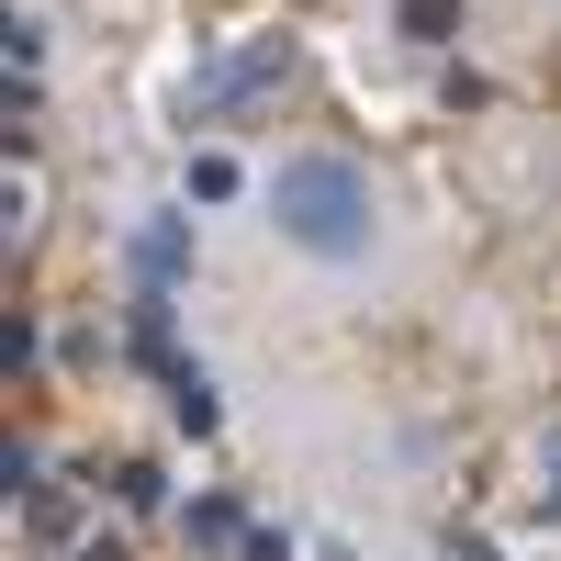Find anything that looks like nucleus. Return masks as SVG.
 <instances>
[{
  "mask_svg": "<svg viewBox=\"0 0 561 561\" xmlns=\"http://www.w3.org/2000/svg\"><path fill=\"white\" fill-rule=\"evenodd\" d=\"M270 225L314 259H359L370 248V180L348 158H280L270 169Z\"/></svg>",
  "mask_w": 561,
  "mask_h": 561,
  "instance_id": "f257e3e1",
  "label": "nucleus"
}]
</instances>
